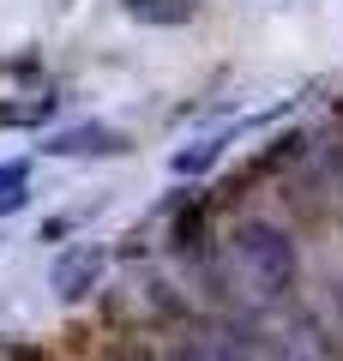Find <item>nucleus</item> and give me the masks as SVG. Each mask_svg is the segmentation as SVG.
Returning a JSON list of instances; mask_svg holds the SVG:
<instances>
[{
	"mask_svg": "<svg viewBox=\"0 0 343 361\" xmlns=\"http://www.w3.org/2000/svg\"><path fill=\"white\" fill-rule=\"evenodd\" d=\"M217 157H223V139H205V145H193V151H181L175 169H181V175H199V169H211Z\"/></svg>",
	"mask_w": 343,
	"mask_h": 361,
	"instance_id": "obj_7",
	"label": "nucleus"
},
{
	"mask_svg": "<svg viewBox=\"0 0 343 361\" xmlns=\"http://www.w3.org/2000/svg\"><path fill=\"white\" fill-rule=\"evenodd\" d=\"M97 277H102V253H97V247H73V253H61V259H54V271H49V283H54V295H61V301L90 295Z\"/></svg>",
	"mask_w": 343,
	"mask_h": 361,
	"instance_id": "obj_3",
	"label": "nucleus"
},
{
	"mask_svg": "<svg viewBox=\"0 0 343 361\" xmlns=\"http://www.w3.org/2000/svg\"><path fill=\"white\" fill-rule=\"evenodd\" d=\"M121 151H127V133L102 127V121H78L49 139V157H121Z\"/></svg>",
	"mask_w": 343,
	"mask_h": 361,
	"instance_id": "obj_2",
	"label": "nucleus"
},
{
	"mask_svg": "<svg viewBox=\"0 0 343 361\" xmlns=\"http://www.w3.org/2000/svg\"><path fill=\"white\" fill-rule=\"evenodd\" d=\"M49 97H37V103H0V127H30V121H42L49 115Z\"/></svg>",
	"mask_w": 343,
	"mask_h": 361,
	"instance_id": "obj_6",
	"label": "nucleus"
},
{
	"mask_svg": "<svg viewBox=\"0 0 343 361\" xmlns=\"http://www.w3.org/2000/svg\"><path fill=\"white\" fill-rule=\"evenodd\" d=\"M139 25H187L193 18V0H121Z\"/></svg>",
	"mask_w": 343,
	"mask_h": 361,
	"instance_id": "obj_4",
	"label": "nucleus"
},
{
	"mask_svg": "<svg viewBox=\"0 0 343 361\" xmlns=\"http://www.w3.org/2000/svg\"><path fill=\"white\" fill-rule=\"evenodd\" d=\"M217 283H223L229 301H241V307H265L277 301L283 289L295 283V247L277 223L265 217H241L235 229L217 241Z\"/></svg>",
	"mask_w": 343,
	"mask_h": 361,
	"instance_id": "obj_1",
	"label": "nucleus"
},
{
	"mask_svg": "<svg viewBox=\"0 0 343 361\" xmlns=\"http://www.w3.org/2000/svg\"><path fill=\"white\" fill-rule=\"evenodd\" d=\"M25 187H30V169L25 163H0V217L25 205Z\"/></svg>",
	"mask_w": 343,
	"mask_h": 361,
	"instance_id": "obj_5",
	"label": "nucleus"
}]
</instances>
